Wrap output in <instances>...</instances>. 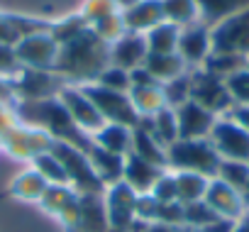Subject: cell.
<instances>
[{"label":"cell","mask_w":249,"mask_h":232,"mask_svg":"<svg viewBox=\"0 0 249 232\" xmlns=\"http://www.w3.org/2000/svg\"><path fill=\"white\" fill-rule=\"evenodd\" d=\"M110 66V44H105L90 27L76 39L61 44L54 73L73 86L95 83L100 71Z\"/></svg>","instance_id":"6da1fadb"},{"label":"cell","mask_w":249,"mask_h":232,"mask_svg":"<svg viewBox=\"0 0 249 232\" xmlns=\"http://www.w3.org/2000/svg\"><path fill=\"white\" fill-rule=\"evenodd\" d=\"M220 161L222 159L210 144V140H176L171 147H166L169 171H193L215 178Z\"/></svg>","instance_id":"7a4b0ae2"},{"label":"cell","mask_w":249,"mask_h":232,"mask_svg":"<svg viewBox=\"0 0 249 232\" xmlns=\"http://www.w3.org/2000/svg\"><path fill=\"white\" fill-rule=\"evenodd\" d=\"M52 152L64 164L66 176H69V186L78 196H83V193H98V196H103L105 193V183L98 178V174H95V169H93V164H90V159H88L86 152H81L78 147H71L66 142H54Z\"/></svg>","instance_id":"3957f363"},{"label":"cell","mask_w":249,"mask_h":232,"mask_svg":"<svg viewBox=\"0 0 249 232\" xmlns=\"http://www.w3.org/2000/svg\"><path fill=\"white\" fill-rule=\"evenodd\" d=\"M59 49L61 47L52 37L49 30H37L32 35H25L13 47L18 64L22 69H32V71H54L56 59H59Z\"/></svg>","instance_id":"277c9868"},{"label":"cell","mask_w":249,"mask_h":232,"mask_svg":"<svg viewBox=\"0 0 249 232\" xmlns=\"http://www.w3.org/2000/svg\"><path fill=\"white\" fill-rule=\"evenodd\" d=\"M86 90V95L93 100V105L98 107V112L103 115L105 123H115V125H124V127H135L140 115L130 100V93H117V90H107L98 83H86L81 86Z\"/></svg>","instance_id":"5b68a950"},{"label":"cell","mask_w":249,"mask_h":232,"mask_svg":"<svg viewBox=\"0 0 249 232\" xmlns=\"http://www.w3.org/2000/svg\"><path fill=\"white\" fill-rule=\"evenodd\" d=\"M215 54H239L249 56V8L220 20L210 27Z\"/></svg>","instance_id":"8992f818"},{"label":"cell","mask_w":249,"mask_h":232,"mask_svg":"<svg viewBox=\"0 0 249 232\" xmlns=\"http://www.w3.org/2000/svg\"><path fill=\"white\" fill-rule=\"evenodd\" d=\"M56 100L64 105V110L69 112V118L73 120V125H76L78 130H83L86 135L93 137V135L105 125L103 115L98 112V107L93 105V100L86 95V90H83L81 86L66 83V86L59 90Z\"/></svg>","instance_id":"52a82bcc"},{"label":"cell","mask_w":249,"mask_h":232,"mask_svg":"<svg viewBox=\"0 0 249 232\" xmlns=\"http://www.w3.org/2000/svg\"><path fill=\"white\" fill-rule=\"evenodd\" d=\"M191 100L210 110L213 115L222 118L234 107V100L227 90V83L217 76H210L203 69H193V88H191Z\"/></svg>","instance_id":"ba28073f"},{"label":"cell","mask_w":249,"mask_h":232,"mask_svg":"<svg viewBox=\"0 0 249 232\" xmlns=\"http://www.w3.org/2000/svg\"><path fill=\"white\" fill-rule=\"evenodd\" d=\"M0 144H3L15 159H22V161H32L35 157L44 154V152H52L54 147V140L49 132L39 130V127H30V125H15L10 132H5L0 137Z\"/></svg>","instance_id":"9c48e42d"},{"label":"cell","mask_w":249,"mask_h":232,"mask_svg":"<svg viewBox=\"0 0 249 232\" xmlns=\"http://www.w3.org/2000/svg\"><path fill=\"white\" fill-rule=\"evenodd\" d=\"M208 140L215 147V152L220 154V159L249 164V132H244L232 118H227V115L217 118Z\"/></svg>","instance_id":"30bf717a"},{"label":"cell","mask_w":249,"mask_h":232,"mask_svg":"<svg viewBox=\"0 0 249 232\" xmlns=\"http://www.w3.org/2000/svg\"><path fill=\"white\" fill-rule=\"evenodd\" d=\"M103 200H105L110 230L130 232L132 222L137 220V193L124 181H117V183L105 186Z\"/></svg>","instance_id":"8fae6325"},{"label":"cell","mask_w":249,"mask_h":232,"mask_svg":"<svg viewBox=\"0 0 249 232\" xmlns=\"http://www.w3.org/2000/svg\"><path fill=\"white\" fill-rule=\"evenodd\" d=\"M176 54L186 61L188 69H200V66L205 64V59L213 54L210 27H208L205 22H196V25L181 27Z\"/></svg>","instance_id":"7c38bea8"},{"label":"cell","mask_w":249,"mask_h":232,"mask_svg":"<svg viewBox=\"0 0 249 232\" xmlns=\"http://www.w3.org/2000/svg\"><path fill=\"white\" fill-rule=\"evenodd\" d=\"M64 86H66L64 78L54 71L20 69L15 95H20V100H49V98H56Z\"/></svg>","instance_id":"4fadbf2b"},{"label":"cell","mask_w":249,"mask_h":232,"mask_svg":"<svg viewBox=\"0 0 249 232\" xmlns=\"http://www.w3.org/2000/svg\"><path fill=\"white\" fill-rule=\"evenodd\" d=\"M215 213L217 217L222 220H230V222H239L244 215H247V205H244V198L237 188L227 186L225 181H220L217 176L208 181V191H205V198H203Z\"/></svg>","instance_id":"5bb4252c"},{"label":"cell","mask_w":249,"mask_h":232,"mask_svg":"<svg viewBox=\"0 0 249 232\" xmlns=\"http://www.w3.org/2000/svg\"><path fill=\"white\" fill-rule=\"evenodd\" d=\"M176 123H178V140H208L217 123V115H213L196 100H188L176 107Z\"/></svg>","instance_id":"9a60e30c"},{"label":"cell","mask_w":249,"mask_h":232,"mask_svg":"<svg viewBox=\"0 0 249 232\" xmlns=\"http://www.w3.org/2000/svg\"><path fill=\"white\" fill-rule=\"evenodd\" d=\"M147 56H149L147 39L144 35H137V32H124L117 42L110 44V64L124 71H135L144 66Z\"/></svg>","instance_id":"2e32d148"},{"label":"cell","mask_w":249,"mask_h":232,"mask_svg":"<svg viewBox=\"0 0 249 232\" xmlns=\"http://www.w3.org/2000/svg\"><path fill=\"white\" fill-rule=\"evenodd\" d=\"M107 230H110V222H107L103 196L98 193L78 196V217L69 232H107Z\"/></svg>","instance_id":"e0dca14e"},{"label":"cell","mask_w":249,"mask_h":232,"mask_svg":"<svg viewBox=\"0 0 249 232\" xmlns=\"http://www.w3.org/2000/svg\"><path fill=\"white\" fill-rule=\"evenodd\" d=\"M166 169L152 164V161H144L135 154H127L124 157V169H122V181L127 183L137 196H144L154 188L157 178L164 174Z\"/></svg>","instance_id":"ac0fdd59"},{"label":"cell","mask_w":249,"mask_h":232,"mask_svg":"<svg viewBox=\"0 0 249 232\" xmlns=\"http://www.w3.org/2000/svg\"><path fill=\"white\" fill-rule=\"evenodd\" d=\"M164 18V8L161 0H140V3L130 10L122 13V22L127 32H137V35H147L152 27L161 25Z\"/></svg>","instance_id":"d6986e66"},{"label":"cell","mask_w":249,"mask_h":232,"mask_svg":"<svg viewBox=\"0 0 249 232\" xmlns=\"http://www.w3.org/2000/svg\"><path fill=\"white\" fill-rule=\"evenodd\" d=\"M135 127H144L149 130L157 142L161 147H171L176 140H178V123H176V110L174 107H161L157 115H152V118H140Z\"/></svg>","instance_id":"ffe728a7"},{"label":"cell","mask_w":249,"mask_h":232,"mask_svg":"<svg viewBox=\"0 0 249 232\" xmlns=\"http://www.w3.org/2000/svg\"><path fill=\"white\" fill-rule=\"evenodd\" d=\"M93 144L120 154V157H127L132 152V127H124V125H115V123H105L95 135H93Z\"/></svg>","instance_id":"44dd1931"},{"label":"cell","mask_w":249,"mask_h":232,"mask_svg":"<svg viewBox=\"0 0 249 232\" xmlns=\"http://www.w3.org/2000/svg\"><path fill=\"white\" fill-rule=\"evenodd\" d=\"M47 188H49V183H47L32 166L25 169L22 174H18V176L10 181V186H8L10 196L18 198V200H22V203H39L42 196L47 193Z\"/></svg>","instance_id":"7402d4cb"},{"label":"cell","mask_w":249,"mask_h":232,"mask_svg":"<svg viewBox=\"0 0 249 232\" xmlns=\"http://www.w3.org/2000/svg\"><path fill=\"white\" fill-rule=\"evenodd\" d=\"M86 154H88V159H90V164H93V169H95L98 178H100L105 186L122 181L124 157L112 154V152H105V149H100V147H95V144H93Z\"/></svg>","instance_id":"603a6c76"},{"label":"cell","mask_w":249,"mask_h":232,"mask_svg":"<svg viewBox=\"0 0 249 232\" xmlns=\"http://www.w3.org/2000/svg\"><path fill=\"white\" fill-rule=\"evenodd\" d=\"M144 69H147L161 86L169 83V81H174V78H178L181 73L188 71L186 61H183L176 52H171V54H149L147 61H144Z\"/></svg>","instance_id":"cb8c5ba5"},{"label":"cell","mask_w":249,"mask_h":232,"mask_svg":"<svg viewBox=\"0 0 249 232\" xmlns=\"http://www.w3.org/2000/svg\"><path fill=\"white\" fill-rule=\"evenodd\" d=\"M130 154L166 169V147H161L157 137L144 127H132V152Z\"/></svg>","instance_id":"d4e9b609"},{"label":"cell","mask_w":249,"mask_h":232,"mask_svg":"<svg viewBox=\"0 0 249 232\" xmlns=\"http://www.w3.org/2000/svg\"><path fill=\"white\" fill-rule=\"evenodd\" d=\"M196 3L200 10V22H205L208 27H213L220 20L249 8V0H196Z\"/></svg>","instance_id":"484cf974"},{"label":"cell","mask_w":249,"mask_h":232,"mask_svg":"<svg viewBox=\"0 0 249 232\" xmlns=\"http://www.w3.org/2000/svg\"><path fill=\"white\" fill-rule=\"evenodd\" d=\"M176 176V198L188 205V203H198L205 198L208 191V176L203 174H193V171H174Z\"/></svg>","instance_id":"4316f807"},{"label":"cell","mask_w":249,"mask_h":232,"mask_svg":"<svg viewBox=\"0 0 249 232\" xmlns=\"http://www.w3.org/2000/svg\"><path fill=\"white\" fill-rule=\"evenodd\" d=\"M130 100L140 118H152L161 107H166L164 88L161 86H144V88H130Z\"/></svg>","instance_id":"83f0119b"},{"label":"cell","mask_w":249,"mask_h":232,"mask_svg":"<svg viewBox=\"0 0 249 232\" xmlns=\"http://www.w3.org/2000/svg\"><path fill=\"white\" fill-rule=\"evenodd\" d=\"M178 35H181V27H176V25H171V22H166V20H164L161 25L152 27V30L144 35L149 54H171V52H176V47H178Z\"/></svg>","instance_id":"f1b7e54d"},{"label":"cell","mask_w":249,"mask_h":232,"mask_svg":"<svg viewBox=\"0 0 249 232\" xmlns=\"http://www.w3.org/2000/svg\"><path fill=\"white\" fill-rule=\"evenodd\" d=\"M161 8H164L166 22L176 27H188V25L200 22V10L196 0H161Z\"/></svg>","instance_id":"f546056e"},{"label":"cell","mask_w":249,"mask_h":232,"mask_svg":"<svg viewBox=\"0 0 249 232\" xmlns=\"http://www.w3.org/2000/svg\"><path fill=\"white\" fill-rule=\"evenodd\" d=\"M200 69L208 71L210 76H217V78L227 81V78L234 76L237 71L247 69V56H239V54H215V52H213Z\"/></svg>","instance_id":"4dcf8cb0"},{"label":"cell","mask_w":249,"mask_h":232,"mask_svg":"<svg viewBox=\"0 0 249 232\" xmlns=\"http://www.w3.org/2000/svg\"><path fill=\"white\" fill-rule=\"evenodd\" d=\"M32 169L49 183V186H56V183H66L69 186V176H66V169L64 164L59 161V157L54 152H44L39 157L32 159Z\"/></svg>","instance_id":"1f68e13d"},{"label":"cell","mask_w":249,"mask_h":232,"mask_svg":"<svg viewBox=\"0 0 249 232\" xmlns=\"http://www.w3.org/2000/svg\"><path fill=\"white\" fill-rule=\"evenodd\" d=\"M76 198H78V193H76L71 186L56 183V186H49V188H47V193L42 196L39 205H42L49 215H56V217H59V213H64Z\"/></svg>","instance_id":"d6a6232c"},{"label":"cell","mask_w":249,"mask_h":232,"mask_svg":"<svg viewBox=\"0 0 249 232\" xmlns=\"http://www.w3.org/2000/svg\"><path fill=\"white\" fill-rule=\"evenodd\" d=\"M183 225L186 227H191L193 232H203V230H208L210 225H215L217 220H222V217H217V213L205 203V200H198V203H188V205H183Z\"/></svg>","instance_id":"836d02e7"},{"label":"cell","mask_w":249,"mask_h":232,"mask_svg":"<svg viewBox=\"0 0 249 232\" xmlns=\"http://www.w3.org/2000/svg\"><path fill=\"white\" fill-rule=\"evenodd\" d=\"M161 88H164L166 105L176 110L178 105H183V103H188V100H191V88H193V71L188 69L186 73H181L178 78H174V81H169V83H164Z\"/></svg>","instance_id":"e575fe53"},{"label":"cell","mask_w":249,"mask_h":232,"mask_svg":"<svg viewBox=\"0 0 249 232\" xmlns=\"http://www.w3.org/2000/svg\"><path fill=\"white\" fill-rule=\"evenodd\" d=\"M217 178L242 193V191L247 188V183H249V164H247V161L222 159V161H220V169H217Z\"/></svg>","instance_id":"d590c367"},{"label":"cell","mask_w":249,"mask_h":232,"mask_svg":"<svg viewBox=\"0 0 249 232\" xmlns=\"http://www.w3.org/2000/svg\"><path fill=\"white\" fill-rule=\"evenodd\" d=\"M90 30H93L105 44L117 42L124 32H127V30H124V22H122V13H112V15L98 20L95 25H90Z\"/></svg>","instance_id":"8d00e7d4"},{"label":"cell","mask_w":249,"mask_h":232,"mask_svg":"<svg viewBox=\"0 0 249 232\" xmlns=\"http://www.w3.org/2000/svg\"><path fill=\"white\" fill-rule=\"evenodd\" d=\"M86 30H88L86 20H83L81 15H71V18H64L61 22H56L49 32H52V37H54V39L59 42V47H61V44L76 39L78 35H83Z\"/></svg>","instance_id":"74e56055"},{"label":"cell","mask_w":249,"mask_h":232,"mask_svg":"<svg viewBox=\"0 0 249 232\" xmlns=\"http://www.w3.org/2000/svg\"><path fill=\"white\" fill-rule=\"evenodd\" d=\"M98 86L107 88V90H117V93H130L132 83H130V71H124V69H117V66H105L95 81Z\"/></svg>","instance_id":"f35d334b"},{"label":"cell","mask_w":249,"mask_h":232,"mask_svg":"<svg viewBox=\"0 0 249 232\" xmlns=\"http://www.w3.org/2000/svg\"><path fill=\"white\" fill-rule=\"evenodd\" d=\"M22 25H30V22L0 13V44H10V47H15L18 39H22L25 35H32V32H30L27 27H22Z\"/></svg>","instance_id":"ab89813d"},{"label":"cell","mask_w":249,"mask_h":232,"mask_svg":"<svg viewBox=\"0 0 249 232\" xmlns=\"http://www.w3.org/2000/svg\"><path fill=\"white\" fill-rule=\"evenodd\" d=\"M112 13H120V10L115 8L112 0H83L78 15H81V18L86 20V25L90 27V25H95L98 20H103V18H107V15H112Z\"/></svg>","instance_id":"60d3db41"},{"label":"cell","mask_w":249,"mask_h":232,"mask_svg":"<svg viewBox=\"0 0 249 232\" xmlns=\"http://www.w3.org/2000/svg\"><path fill=\"white\" fill-rule=\"evenodd\" d=\"M225 83H227V90H230L234 105H249V69L237 71Z\"/></svg>","instance_id":"b9f144b4"},{"label":"cell","mask_w":249,"mask_h":232,"mask_svg":"<svg viewBox=\"0 0 249 232\" xmlns=\"http://www.w3.org/2000/svg\"><path fill=\"white\" fill-rule=\"evenodd\" d=\"M159 203H174V200H178L176 198V176H174V171H164L159 178H157V183H154V188L149 191Z\"/></svg>","instance_id":"7bdbcfd3"},{"label":"cell","mask_w":249,"mask_h":232,"mask_svg":"<svg viewBox=\"0 0 249 232\" xmlns=\"http://www.w3.org/2000/svg\"><path fill=\"white\" fill-rule=\"evenodd\" d=\"M159 208L161 203L152 196V193H144V196H137V220H144V222H157L159 217Z\"/></svg>","instance_id":"ee69618b"},{"label":"cell","mask_w":249,"mask_h":232,"mask_svg":"<svg viewBox=\"0 0 249 232\" xmlns=\"http://www.w3.org/2000/svg\"><path fill=\"white\" fill-rule=\"evenodd\" d=\"M183 213H186V210H183V203H181V200L161 203L157 222H164V225H183Z\"/></svg>","instance_id":"f6af8a7d"},{"label":"cell","mask_w":249,"mask_h":232,"mask_svg":"<svg viewBox=\"0 0 249 232\" xmlns=\"http://www.w3.org/2000/svg\"><path fill=\"white\" fill-rule=\"evenodd\" d=\"M20 64H18V56L13 52L10 44H0V76H18L20 73Z\"/></svg>","instance_id":"bcb514c9"},{"label":"cell","mask_w":249,"mask_h":232,"mask_svg":"<svg viewBox=\"0 0 249 232\" xmlns=\"http://www.w3.org/2000/svg\"><path fill=\"white\" fill-rule=\"evenodd\" d=\"M130 83H132V88H144V86H161L144 66H140V69H135V71H130Z\"/></svg>","instance_id":"7dc6e473"},{"label":"cell","mask_w":249,"mask_h":232,"mask_svg":"<svg viewBox=\"0 0 249 232\" xmlns=\"http://www.w3.org/2000/svg\"><path fill=\"white\" fill-rule=\"evenodd\" d=\"M15 125H18V115L5 103H0V137H3L5 132H10Z\"/></svg>","instance_id":"c3c4849f"},{"label":"cell","mask_w":249,"mask_h":232,"mask_svg":"<svg viewBox=\"0 0 249 232\" xmlns=\"http://www.w3.org/2000/svg\"><path fill=\"white\" fill-rule=\"evenodd\" d=\"M227 118H232L244 132H249V105H234L227 112Z\"/></svg>","instance_id":"681fc988"},{"label":"cell","mask_w":249,"mask_h":232,"mask_svg":"<svg viewBox=\"0 0 249 232\" xmlns=\"http://www.w3.org/2000/svg\"><path fill=\"white\" fill-rule=\"evenodd\" d=\"M144 232H193L186 225H164V222H152Z\"/></svg>","instance_id":"f907efd6"},{"label":"cell","mask_w":249,"mask_h":232,"mask_svg":"<svg viewBox=\"0 0 249 232\" xmlns=\"http://www.w3.org/2000/svg\"><path fill=\"white\" fill-rule=\"evenodd\" d=\"M112 3H115V8H117L120 13H124V10H130V8H135V5L140 3V0H112Z\"/></svg>","instance_id":"816d5d0a"},{"label":"cell","mask_w":249,"mask_h":232,"mask_svg":"<svg viewBox=\"0 0 249 232\" xmlns=\"http://www.w3.org/2000/svg\"><path fill=\"white\" fill-rule=\"evenodd\" d=\"M232 232H249V217L244 215L239 222H234V230Z\"/></svg>","instance_id":"f5cc1de1"},{"label":"cell","mask_w":249,"mask_h":232,"mask_svg":"<svg viewBox=\"0 0 249 232\" xmlns=\"http://www.w3.org/2000/svg\"><path fill=\"white\" fill-rule=\"evenodd\" d=\"M242 198H244V205H247V210H249V183H247V188L242 191Z\"/></svg>","instance_id":"db71d44e"},{"label":"cell","mask_w":249,"mask_h":232,"mask_svg":"<svg viewBox=\"0 0 249 232\" xmlns=\"http://www.w3.org/2000/svg\"><path fill=\"white\" fill-rule=\"evenodd\" d=\"M107 232H122V230H107Z\"/></svg>","instance_id":"11a10c76"},{"label":"cell","mask_w":249,"mask_h":232,"mask_svg":"<svg viewBox=\"0 0 249 232\" xmlns=\"http://www.w3.org/2000/svg\"><path fill=\"white\" fill-rule=\"evenodd\" d=\"M247 69H249V56H247Z\"/></svg>","instance_id":"9f6ffc18"}]
</instances>
